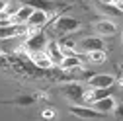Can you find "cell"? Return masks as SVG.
<instances>
[{
  "label": "cell",
  "mask_w": 123,
  "mask_h": 121,
  "mask_svg": "<svg viewBox=\"0 0 123 121\" xmlns=\"http://www.w3.org/2000/svg\"><path fill=\"white\" fill-rule=\"evenodd\" d=\"M90 105H94L98 111H102L104 115H107V113H113L117 102H115L113 96H105V98H102V100H96L94 103H90Z\"/></svg>",
  "instance_id": "5bb4252c"
},
{
  "label": "cell",
  "mask_w": 123,
  "mask_h": 121,
  "mask_svg": "<svg viewBox=\"0 0 123 121\" xmlns=\"http://www.w3.org/2000/svg\"><path fill=\"white\" fill-rule=\"evenodd\" d=\"M88 88H107V86H115V76L107 72H94L92 76L86 80Z\"/></svg>",
  "instance_id": "8992f818"
},
{
  "label": "cell",
  "mask_w": 123,
  "mask_h": 121,
  "mask_svg": "<svg viewBox=\"0 0 123 121\" xmlns=\"http://www.w3.org/2000/svg\"><path fill=\"white\" fill-rule=\"evenodd\" d=\"M86 60H88V63H92V65H102V63H105V60H107V53H105V49L90 51V53H86Z\"/></svg>",
  "instance_id": "2e32d148"
},
{
  "label": "cell",
  "mask_w": 123,
  "mask_h": 121,
  "mask_svg": "<svg viewBox=\"0 0 123 121\" xmlns=\"http://www.w3.org/2000/svg\"><path fill=\"white\" fill-rule=\"evenodd\" d=\"M59 90H61V94H63L68 102H72V103H84L86 102V92L88 90L78 80H67Z\"/></svg>",
  "instance_id": "7a4b0ae2"
},
{
  "label": "cell",
  "mask_w": 123,
  "mask_h": 121,
  "mask_svg": "<svg viewBox=\"0 0 123 121\" xmlns=\"http://www.w3.org/2000/svg\"><path fill=\"white\" fill-rule=\"evenodd\" d=\"M98 2H100V4H111L113 0H98Z\"/></svg>",
  "instance_id": "44dd1931"
},
{
  "label": "cell",
  "mask_w": 123,
  "mask_h": 121,
  "mask_svg": "<svg viewBox=\"0 0 123 121\" xmlns=\"http://www.w3.org/2000/svg\"><path fill=\"white\" fill-rule=\"evenodd\" d=\"M78 47L84 51V53H90V51H100V49H105V41L102 35H88L84 37L80 43H78Z\"/></svg>",
  "instance_id": "52a82bcc"
},
{
  "label": "cell",
  "mask_w": 123,
  "mask_h": 121,
  "mask_svg": "<svg viewBox=\"0 0 123 121\" xmlns=\"http://www.w3.org/2000/svg\"><path fill=\"white\" fill-rule=\"evenodd\" d=\"M22 2L27 4V6H31V8H35V10H45L49 14H53L57 10H67L68 8V4L57 2V0H22Z\"/></svg>",
  "instance_id": "277c9868"
},
{
  "label": "cell",
  "mask_w": 123,
  "mask_h": 121,
  "mask_svg": "<svg viewBox=\"0 0 123 121\" xmlns=\"http://www.w3.org/2000/svg\"><path fill=\"white\" fill-rule=\"evenodd\" d=\"M49 24H53V29H55L59 35H70V33L78 31V29L82 27V22L78 18L67 16V14H57V16L51 18Z\"/></svg>",
  "instance_id": "6da1fadb"
},
{
  "label": "cell",
  "mask_w": 123,
  "mask_h": 121,
  "mask_svg": "<svg viewBox=\"0 0 123 121\" xmlns=\"http://www.w3.org/2000/svg\"><path fill=\"white\" fill-rule=\"evenodd\" d=\"M113 115L117 119H123V103H117L115 105V109H113Z\"/></svg>",
  "instance_id": "d6986e66"
},
{
  "label": "cell",
  "mask_w": 123,
  "mask_h": 121,
  "mask_svg": "<svg viewBox=\"0 0 123 121\" xmlns=\"http://www.w3.org/2000/svg\"><path fill=\"white\" fill-rule=\"evenodd\" d=\"M0 103H6V105H20V108H29V105H35L37 103V98L35 94H20L12 100H4Z\"/></svg>",
  "instance_id": "7c38bea8"
},
{
  "label": "cell",
  "mask_w": 123,
  "mask_h": 121,
  "mask_svg": "<svg viewBox=\"0 0 123 121\" xmlns=\"http://www.w3.org/2000/svg\"><path fill=\"white\" fill-rule=\"evenodd\" d=\"M35 98H37V102H49V92L47 90H39V92H35Z\"/></svg>",
  "instance_id": "ac0fdd59"
},
{
  "label": "cell",
  "mask_w": 123,
  "mask_h": 121,
  "mask_svg": "<svg viewBox=\"0 0 123 121\" xmlns=\"http://www.w3.org/2000/svg\"><path fill=\"white\" fill-rule=\"evenodd\" d=\"M45 53L51 57V60H53L55 67H61V63H63V59H65V53H63V49H61V43H59V41H55V39L49 41Z\"/></svg>",
  "instance_id": "8fae6325"
},
{
  "label": "cell",
  "mask_w": 123,
  "mask_h": 121,
  "mask_svg": "<svg viewBox=\"0 0 123 121\" xmlns=\"http://www.w3.org/2000/svg\"><path fill=\"white\" fill-rule=\"evenodd\" d=\"M29 63H31L35 68H39V70H49V68L55 67V65H53V60H51V57L45 53V51L29 53Z\"/></svg>",
  "instance_id": "30bf717a"
},
{
  "label": "cell",
  "mask_w": 123,
  "mask_h": 121,
  "mask_svg": "<svg viewBox=\"0 0 123 121\" xmlns=\"http://www.w3.org/2000/svg\"><path fill=\"white\" fill-rule=\"evenodd\" d=\"M117 6H119V8H121V12H123V2H121V4H117Z\"/></svg>",
  "instance_id": "603a6c76"
},
{
  "label": "cell",
  "mask_w": 123,
  "mask_h": 121,
  "mask_svg": "<svg viewBox=\"0 0 123 121\" xmlns=\"http://www.w3.org/2000/svg\"><path fill=\"white\" fill-rule=\"evenodd\" d=\"M41 117H43V119H55V117H57V111H55L53 108H45V109L41 111Z\"/></svg>",
  "instance_id": "e0dca14e"
},
{
  "label": "cell",
  "mask_w": 123,
  "mask_h": 121,
  "mask_svg": "<svg viewBox=\"0 0 123 121\" xmlns=\"http://www.w3.org/2000/svg\"><path fill=\"white\" fill-rule=\"evenodd\" d=\"M68 111L74 115V117H82V119H96V117H102L104 113L98 111L94 105H84V103H74L68 108Z\"/></svg>",
  "instance_id": "5b68a950"
},
{
  "label": "cell",
  "mask_w": 123,
  "mask_h": 121,
  "mask_svg": "<svg viewBox=\"0 0 123 121\" xmlns=\"http://www.w3.org/2000/svg\"><path fill=\"white\" fill-rule=\"evenodd\" d=\"M6 6H8V0H0V12H2Z\"/></svg>",
  "instance_id": "ffe728a7"
},
{
  "label": "cell",
  "mask_w": 123,
  "mask_h": 121,
  "mask_svg": "<svg viewBox=\"0 0 123 121\" xmlns=\"http://www.w3.org/2000/svg\"><path fill=\"white\" fill-rule=\"evenodd\" d=\"M49 22H51L49 12H45V10H33V14H31L29 20H27V27H29V31H33V29L45 27Z\"/></svg>",
  "instance_id": "ba28073f"
},
{
  "label": "cell",
  "mask_w": 123,
  "mask_h": 121,
  "mask_svg": "<svg viewBox=\"0 0 123 121\" xmlns=\"http://www.w3.org/2000/svg\"><path fill=\"white\" fill-rule=\"evenodd\" d=\"M47 43H49V37L47 33L41 29H33L29 31L25 37H24V49L27 53H37V51H45L47 49Z\"/></svg>",
  "instance_id": "3957f363"
},
{
  "label": "cell",
  "mask_w": 123,
  "mask_h": 121,
  "mask_svg": "<svg viewBox=\"0 0 123 121\" xmlns=\"http://www.w3.org/2000/svg\"><path fill=\"white\" fill-rule=\"evenodd\" d=\"M113 88L115 86H107V88H90L86 92V102L84 103H94L96 100H102L105 96H113Z\"/></svg>",
  "instance_id": "4fadbf2b"
},
{
  "label": "cell",
  "mask_w": 123,
  "mask_h": 121,
  "mask_svg": "<svg viewBox=\"0 0 123 121\" xmlns=\"http://www.w3.org/2000/svg\"><path fill=\"white\" fill-rule=\"evenodd\" d=\"M94 31L102 37H113L117 31H119V27L113 20H98L94 24Z\"/></svg>",
  "instance_id": "9c48e42d"
},
{
  "label": "cell",
  "mask_w": 123,
  "mask_h": 121,
  "mask_svg": "<svg viewBox=\"0 0 123 121\" xmlns=\"http://www.w3.org/2000/svg\"><path fill=\"white\" fill-rule=\"evenodd\" d=\"M123 2V0H113V4H121Z\"/></svg>",
  "instance_id": "7402d4cb"
},
{
  "label": "cell",
  "mask_w": 123,
  "mask_h": 121,
  "mask_svg": "<svg viewBox=\"0 0 123 121\" xmlns=\"http://www.w3.org/2000/svg\"><path fill=\"white\" fill-rule=\"evenodd\" d=\"M33 10H35V8H31V6H27V4H24V2H22V6L18 8L16 16H14L12 20L16 22V24H27L29 16H31V14H33Z\"/></svg>",
  "instance_id": "9a60e30c"
}]
</instances>
